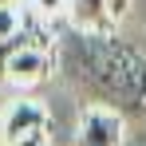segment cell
Here are the masks:
<instances>
[{
    "mask_svg": "<svg viewBox=\"0 0 146 146\" xmlns=\"http://www.w3.org/2000/svg\"><path fill=\"white\" fill-rule=\"evenodd\" d=\"M59 67L87 107H111L126 119H146V63L107 32L79 28L63 36Z\"/></svg>",
    "mask_w": 146,
    "mask_h": 146,
    "instance_id": "1",
    "label": "cell"
},
{
    "mask_svg": "<svg viewBox=\"0 0 146 146\" xmlns=\"http://www.w3.org/2000/svg\"><path fill=\"white\" fill-rule=\"evenodd\" d=\"M126 138V115L111 107H83L75 122V146H122Z\"/></svg>",
    "mask_w": 146,
    "mask_h": 146,
    "instance_id": "2",
    "label": "cell"
},
{
    "mask_svg": "<svg viewBox=\"0 0 146 146\" xmlns=\"http://www.w3.org/2000/svg\"><path fill=\"white\" fill-rule=\"evenodd\" d=\"M48 122H51L48 107L40 99H16L0 115V146H12L20 138H28V134H40V130H48Z\"/></svg>",
    "mask_w": 146,
    "mask_h": 146,
    "instance_id": "3",
    "label": "cell"
},
{
    "mask_svg": "<svg viewBox=\"0 0 146 146\" xmlns=\"http://www.w3.org/2000/svg\"><path fill=\"white\" fill-rule=\"evenodd\" d=\"M51 71H55L51 48L48 44H28V48H20L12 59H8L4 83H12V87H36V83H44Z\"/></svg>",
    "mask_w": 146,
    "mask_h": 146,
    "instance_id": "4",
    "label": "cell"
},
{
    "mask_svg": "<svg viewBox=\"0 0 146 146\" xmlns=\"http://www.w3.org/2000/svg\"><path fill=\"white\" fill-rule=\"evenodd\" d=\"M71 20L91 32H107V24H111L107 0H71Z\"/></svg>",
    "mask_w": 146,
    "mask_h": 146,
    "instance_id": "5",
    "label": "cell"
},
{
    "mask_svg": "<svg viewBox=\"0 0 146 146\" xmlns=\"http://www.w3.org/2000/svg\"><path fill=\"white\" fill-rule=\"evenodd\" d=\"M20 28H24V16L16 8H0V40H12Z\"/></svg>",
    "mask_w": 146,
    "mask_h": 146,
    "instance_id": "6",
    "label": "cell"
},
{
    "mask_svg": "<svg viewBox=\"0 0 146 146\" xmlns=\"http://www.w3.org/2000/svg\"><path fill=\"white\" fill-rule=\"evenodd\" d=\"M32 8H36V16H48V20H55V16L71 12V0H32Z\"/></svg>",
    "mask_w": 146,
    "mask_h": 146,
    "instance_id": "7",
    "label": "cell"
},
{
    "mask_svg": "<svg viewBox=\"0 0 146 146\" xmlns=\"http://www.w3.org/2000/svg\"><path fill=\"white\" fill-rule=\"evenodd\" d=\"M130 4H134V0H107V12H111V20H122V16L130 12Z\"/></svg>",
    "mask_w": 146,
    "mask_h": 146,
    "instance_id": "8",
    "label": "cell"
},
{
    "mask_svg": "<svg viewBox=\"0 0 146 146\" xmlns=\"http://www.w3.org/2000/svg\"><path fill=\"white\" fill-rule=\"evenodd\" d=\"M12 146H51V138H48V130H40V134H28V138H20Z\"/></svg>",
    "mask_w": 146,
    "mask_h": 146,
    "instance_id": "9",
    "label": "cell"
},
{
    "mask_svg": "<svg viewBox=\"0 0 146 146\" xmlns=\"http://www.w3.org/2000/svg\"><path fill=\"white\" fill-rule=\"evenodd\" d=\"M0 8H16V0H0Z\"/></svg>",
    "mask_w": 146,
    "mask_h": 146,
    "instance_id": "10",
    "label": "cell"
}]
</instances>
